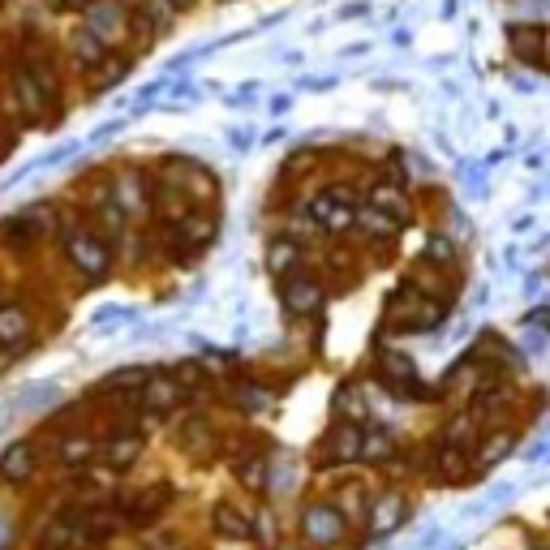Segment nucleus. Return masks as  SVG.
Wrapping results in <instances>:
<instances>
[{
  "label": "nucleus",
  "mask_w": 550,
  "mask_h": 550,
  "mask_svg": "<svg viewBox=\"0 0 550 550\" xmlns=\"http://www.w3.org/2000/svg\"><path fill=\"white\" fill-rule=\"evenodd\" d=\"M26 331H31V314L22 306H0V349H5V344H18Z\"/></svg>",
  "instance_id": "f8f14e48"
},
{
  "label": "nucleus",
  "mask_w": 550,
  "mask_h": 550,
  "mask_svg": "<svg viewBox=\"0 0 550 550\" xmlns=\"http://www.w3.org/2000/svg\"><path fill=\"white\" fill-rule=\"evenodd\" d=\"M95 456V443L91 439H69V443H61V465H69V469H78L82 460H91Z\"/></svg>",
  "instance_id": "aec40b11"
},
{
  "label": "nucleus",
  "mask_w": 550,
  "mask_h": 550,
  "mask_svg": "<svg viewBox=\"0 0 550 550\" xmlns=\"http://www.w3.org/2000/svg\"><path fill=\"white\" fill-rule=\"evenodd\" d=\"M357 220H361V224H366V228H370V233H374V237H379V233H383V237H392V233H396V224H392V220H387V215H383V211H366V215H357Z\"/></svg>",
  "instance_id": "393cba45"
},
{
  "label": "nucleus",
  "mask_w": 550,
  "mask_h": 550,
  "mask_svg": "<svg viewBox=\"0 0 550 550\" xmlns=\"http://www.w3.org/2000/svg\"><path fill=\"white\" fill-rule=\"evenodd\" d=\"M35 465H39L35 443L18 439L13 447H5V456H0V482H26V477L35 473Z\"/></svg>",
  "instance_id": "423d86ee"
},
{
  "label": "nucleus",
  "mask_w": 550,
  "mask_h": 550,
  "mask_svg": "<svg viewBox=\"0 0 550 550\" xmlns=\"http://www.w3.org/2000/svg\"><path fill=\"white\" fill-rule=\"evenodd\" d=\"M314 215L331 228V233H349V228L357 224V211H353V207H336L331 198H318V202H314Z\"/></svg>",
  "instance_id": "4468645a"
},
{
  "label": "nucleus",
  "mask_w": 550,
  "mask_h": 550,
  "mask_svg": "<svg viewBox=\"0 0 550 550\" xmlns=\"http://www.w3.org/2000/svg\"><path fill=\"white\" fill-rule=\"evenodd\" d=\"M61 5H86V0H61Z\"/></svg>",
  "instance_id": "c85d7f7f"
},
{
  "label": "nucleus",
  "mask_w": 550,
  "mask_h": 550,
  "mask_svg": "<svg viewBox=\"0 0 550 550\" xmlns=\"http://www.w3.org/2000/svg\"><path fill=\"white\" fill-rule=\"evenodd\" d=\"M387 460L392 456V434L387 430H379V434H361V452H357V460Z\"/></svg>",
  "instance_id": "a211bd4d"
},
{
  "label": "nucleus",
  "mask_w": 550,
  "mask_h": 550,
  "mask_svg": "<svg viewBox=\"0 0 550 550\" xmlns=\"http://www.w3.org/2000/svg\"><path fill=\"white\" fill-rule=\"evenodd\" d=\"M65 250H69V263H74L82 275H104L108 271V245L95 241L91 233H69L65 237Z\"/></svg>",
  "instance_id": "f03ea898"
},
{
  "label": "nucleus",
  "mask_w": 550,
  "mask_h": 550,
  "mask_svg": "<svg viewBox=\"0 0 550 550\" xmlns=\"http://www.w3.org/2000/svg\"><path fill=\"white\" fill-rule=\"evenodd\" d=\"M297 258H301V245H297V241H275V245H271V271H275V275H284L288 267L297 263Z\"/></svg>",
  "instance_id": "6ab92c4d"
},
{
  "label": "nucleus",
  "mask_w": 550,
  "mask_h": 550,
  "mask_svg": "<svg viewBox=\"0 0 550 550\" xmlns=\"http://www.w3.org/2000/svg\"><path fill=\"white\" fill-rule=\"evenodd\" d=\"M74 48H78V61H82V65H91L95 56H104V43H99L95 35H86V31L74 39Z\"/></svg>",
  "instance_id": "b1692460"
},
{
  "label": "nucleus",
  "mask_w": 550,
  "mask_h": 550,
  "mask_svg": "<svg viewBox=\"0 0 550 550\" xmlns=\"http://www.w3.org/2000/svg\"><path fill=\"white\" fill-rule=\"evenodd\" d=\"M147 379H151V370H142V366H125V370H117V374H108L104 387H108V392H125V387H134V392H138V387L147 383Z\"/></svg>",
  "instance_id": "f3484780"
},
{
  "label": "nucleus",
  "mask_w": 550,
  "mask_h": 550,
  "mask_svg": "<svg viewBox=\"0 0 550 550\" xmlns=\"http://www.w3.org/2000/svg\"><path fill=\"white\" fill-rule=\"evenodd\" d=\"M168 379L177 383V392H198V387H207V366L202 361H177Z\"/></svg>",
  "instance_id": "2eb2a0df"
},
{
  "label": "nucleus",
  "mask_w": 550,
  "mask_h": 550,
  "mask_svg": "<svg viewBox=\"0 0 550 550\" xmlns=\"http://www.w3.org/2000/svg\"><path fill=\"white\" fill-rule=\"evenodd\" d=\"M280 301H284V310H288V314L310 318V314L323 310V284L310 280V275H297V280H284V288H280Z\"/></svg>",
  "instance_id": "20e7f679"
},
{
  "label": "nucleus",
  "mask_w": 550,
  "mask_h": 550,
  "mask_svg": "<svg viewBox=\"0 0 550 550\" xmlns=\"http://www.w3.org/2000/svg\"><path fill=\"white\" fill-rule=\"evenodd\" d=\"M0 237L13 241V245H22V241H35V237H39V228H35V224H26V220H5V224H0Z\"/></svg>",
  "instance_id": "5701e85b"
},
{
  "label": "nucleus",
  "mask_w": 550,
  "mask_h": 550,
  "mask_svg": "<svg viewBox=\"0 0 550 550\" xmlns=\"http://www.w3.org/2000/svg\"><path fill=\"white\" fill-rule=\"evenodd\" d=\"M409 516V503H404V495H383L379 503H374V516H370V529L379 533V538H387L392 529H400V520Z\"/></svg>",
  "instance_id": "1a4fd4ad"
},
{
  "label": "nucleus",
  "mask_w": 550,
  "mask_h": 550,
  "mask_svg": "<svg viewBox=\"0 0 550 550\" xmlns=\"http://www.w3.org/2000/svg\"><path fill=\"white\" fill-rule=\"evenodd\" d=\"M168 499H172V486H151V490H142V495H134L125 503V525H134V529H151L159 516H164L168 508Z\"/></svg>",
  "instance_id": "7ed1b4c3"
},
{
  "label": "nucleus",
  "mask_w": 550,
  "mask_h": 550,
  "mask_svg": "<svg viewBox=\"0 0 550 550\" xmlns=\"http://www.w3.org/2000/svg\"><path fill=\"white\" fill-rule=\"evenodd\" d=\"M344 529H349V520L331 508V503H310V508L301 512V533H306V542H314V546H336L344 538Z\"/></svg>",
  "instance_id": "f257e3e1"
},
{
  "label": "nucleus",
  "mask_w": 550,
  "mask_h": 550,
  "mask_svg": "<svg viewBox=\"0 0 550 550\" xmlns=\"http://www.w3.org/2000/svg\"><path fill=\"white\" fill-rule=\"evenodd\" d=\"M181 237H185V245H202L211 237V224H202V220H185L181 224Z\"/></svg>",
  "instance_id": "a878e982"
},
{
  "label": "nucleus",
  "mask_w": 550,
  "mask_h": 550,
  "mask_svg": "<svg viewBox=\"0 0 550 550\" xmlns=\"http://www.w3.org/2000/svg\"><path fill=\"white\" fill-rule=\"evenodd\" d=\"M82 542H86V529L78 525V520H74V525H69V520H61V525H52V529L39 538L43 550H74V546H82Z\"/></svg>",
  "instance_id": "ddd939ff"
},
{
  "label": "nucleus",
  "mask_w": 550,
  "mask_h": 550,
  "mask_svg": "<svg viewBox=\"0 0 550 550\" xmlns=\"http://www.w3.org/2000/svg\"><path fill=\"white\" fill-rule=\"evenodd\" d=\"M512 43H520V56H529L533 65H542V26L533 22V26H512Z\"/></svg>",
  "instance_id": "dca6fc26"
},
{
  "label": "nucleus",
  "mask_w": 550,
  "mask_h": 550,
  "mask_svg": "<svg viewBox=\"0 0 550 550\" xmlns=\"http://www.w3.org/2000/svg\"><path fill=\"white\" fill-rule=\"evenodd\" d=\"M151 550H185V546H177V542H151Z\"/></svg>",
  "instance_id": "bb28decb"
},
{
  "label": "nucleus",
  "mask_w": 550,
  "mask_h": 550,
  "mask_svg": "<svg viewBox=\"0 0 550 550\" xmlns=\"http://www.w3.org/2000/svg\"><path fill=\"white\" fill-rule=\"evenodd\" d=\"M138 456H142V439L138 434H129V430H117L104 443V465L108 469H129V465H138Z\"/></svg>",
  "instance_id": "6e6552de"
},
{
  "label": "nucleus",
  "mask_w": 550,
  "mask_h": 550,
  "mask_svg": "<svg viewBox=\"0 0 550 550\" xmlns=\"http://www.w3.org/2000/svg\"><path fill=\"white\" fill-rule=\"evenodd\" d=\"M211 525H215V533H220V538H233V542L254 538V520L245 516L241 508H233V503H215Z\"/></svg>",
  "instance_id": "0eeeda50"
},
{
  "label": "nucleus",
  "mask_w": 550,
  "mask_h": 550,
  "mask_svg": "<svg viewBox=\"0 0 550 550\" xmlns=\"http://www.w3.org/2000/svg\"><path fill=\"white\" fill-rule=\"evenodd\" d=\"M168 5H172V9H190L194 0H168Z\"/></svg>",
  "instance_id": "cd10ccee"
},
{
  "label": "nucleus",
  "mask_w": 550,
  "mask_h": 550,
  "mask_svg": "<svg viewBox=\"0 0 550 550\" xmlns=\"http://www.w3.org/2000/svg\"><path fill=\"white\" fill-rule=\"evenodd\" d=\"M142 387H147V392H142V404H147L151 413H168L172 404H181V396H185V392H177L172 379H147Z\"/></svg>",
  "instance_id": "9b49d317"
},
{
  "label": "nucleus",
  "mask_w": 550,
  "mask_h": 550,
  "mask_svg": "<svg viewBox=\"0 0 550 550\" xmlns=\"http://www.w3.org/2000/svg\"><path fill=\"white\" fill-rule=\"evenodd\" d=\"M237 477H241V482L250 486V490H263V477H267V460H263V456H250V460H241V465H237Z\"/></svg>",
  "instance_id": "4be33fe9"
},
{
  "label": "nucleus",
  "mask_w": 550,
  "mask_h": 550,
  "mask_svg": "<svg viewBox=\"0 0 550 550\" xmlns=\"http://www.w3.org/2000/svg\"><path fill=\"white\" fill-rule=\"evenodd\" d=\"M357 452H361V430L357 426H336L327 434L318 460H323V465H349V460H357Z\"/></svg>",
  "instance_id": "39448f33"
},
{
  "label": "nucleus",
  "mask_w": 550,
  "mask_h": 550,
  "mask_svg": "<svg viewBox=\"0 0 550 550\" xmlns=\"http://www.w3.org/2000/svg\"><path fill=\"white\" fill-rule=\"evenodd\" d=\"M121 31V0H104V5H91V18H86V35H95L99 43H104V35Z\"/></svg>",
  "instance_id": "9d476101"
},
{
  "label": "nucleus",
  "mask_w": 550,
  "mask_h": 550,
  "mask_svg": "<svg viewBox=\"0 0 550 550\" xmlns=\"http://www.w3.org/2000/svg\"><path fill=\"white\" fill-rule=\"evenodd\" d=\"M512 443H516L512 434H508V430H499L495 439H490V443L482 447V452H477V465H495V460H503V456H508V447H512Z\"/></svg>",
  "instance_id": "412c9836"
}]
</instances>
